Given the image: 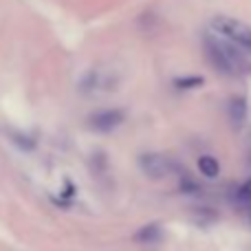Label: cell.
Masks as SVG:
<instances>
[{
    "instance_id": "obj_7",
    "label": "cell",
    "mask_w": 251,
    "mask_h": 251,
    "mask_svg": "<svg viewBox=\"0 0 251 251\" xmlns=\"http://www.w3.org/2000/svg\"><path fill=\"white\" fill-rule=\"evenodd\" d=\"M199 170L207 178H214V176H218V172H221V165H218V161L214 159V156L205 154V156H201L199 159Z\"/></svg>"
},
{
    "instance_id": "obj_5",
    "label": "cell",
    "mask_w": 251,
    "mask_h": 251,
    "mask_svg": "<svg viewBox=\"0 0 251 251\" xmlns=\"http://www.w3.org/2000/svg\"><path fill=\"white\" fill-rule=\"evenodd\" d=\"M163 238V229H161L159 223H150V225L141 227V229L134 234L137 243H156V240Z\"/></svg>"
},
{
    "instance_id": "obj_3",
    "label": "cell",
    "mask_w": 251,
    "mask_h": 251,
    "mask_svg": "<svg viewBox=\"0 0 251 251\" xmlns=\"http://www.w3.org/2000/svg\"><path fill=\"white\" fill-rule=\"evenodd\" d=\"M141 163V170L148 174L150 178H163L165 174L170 172V163L163 154H156V152H150V154H143L139 159Z\"/></svg>"
},
{
    "instance_id": "obj_6",
    "label": "cell",
    "mask_w": 251,
    "mask_h": 251,
    "mask_svg": "<svg viewBox=\"0 0 251 251\" xmlns=\"http://www.w3.org/2000/svg\"><path fill=\"white\" fill-rule=\"evenodd\" d=\"M229 115H231V122H234V126H243L245 115H247V104H245V100L234 97V100L229 101Z\"/></svg>"
},
{
    "instance_id": "obj_9",
    "label": "cell",
    "mask_w": 251,
    "mask_h": 251,
    "mask_svg": "<svg viewBox=\"0 0 251 251\" xmlns=\"http://www.w3.org/2000/svg\"><path fill=\"white\" fill-rule=\"evenodd\" d=\"M240 196H245V199H251V181L245 183V187L240 190Z\"/></svg>"
},
{
    "instance_id": "obj_2",
    "label": "cell",
    "mask_w": 251,
    "mask_h": 251,
    "mask_svg": "<svg viewBox=\"0 0 251 251\" xmlns=\"http://www.w3.org/2000/svg\"><path fill=\"white\" fill-rule=\"evenodd\" d=\"M212 29L218 35L231 40L234 44H238L240 49H245L247 53H251V26L245 25L243 20H236L231 16H216L212 20Z\"/></svg>"
},
{
    "instance_id": "obj_8",
    "label": "cell",
    "mask_w": 251,
    "mask_h": 251,
    "mask_svg": "<svg viewBox=\"0 0 251 251\" xmlns=\"http://www.w3.org/2000/svg\"><path fill=\"white\" fill-rule=\"evenodd\" d=\"M194 84H201V77H190V82H181L178 79L176 86H194Z\"/></svg>"
},
{
    "instance_id": "obj_1",
    "label": "cell",
    "mask_w": 251,
    "mask_h": 251,
    "mask_svg": "<svg viewBox=\"0 0 251 251\" xmlns=\"http://www.w3.org/2000/svg\"><path fill=\"white\" fill-rule=\"evenodd\" d=\"M205 55L212 62L214 69H218L225 75H240L249 69L247 60H245L243 51L238 44H234L227 38H216V35H205Z\"/></svg>"
},
{
    "instance_id": "obj_4",
    "label": "cell",
    "mask_w": 251,
    "mask_h": 251,
    "mask_svg": "<svg viewBox=\"0 0 251 251\" xmlns=\"http://www.w3.org/2000/svg\"><path fill=\"white\" fill-rule=\"evenodd\" d=\"M122 122H124V113H122V110H101V113H95L91 119H88L91 128L101 130V132H108V130L117 128Z\"/></svg>"
}]
</instances>
